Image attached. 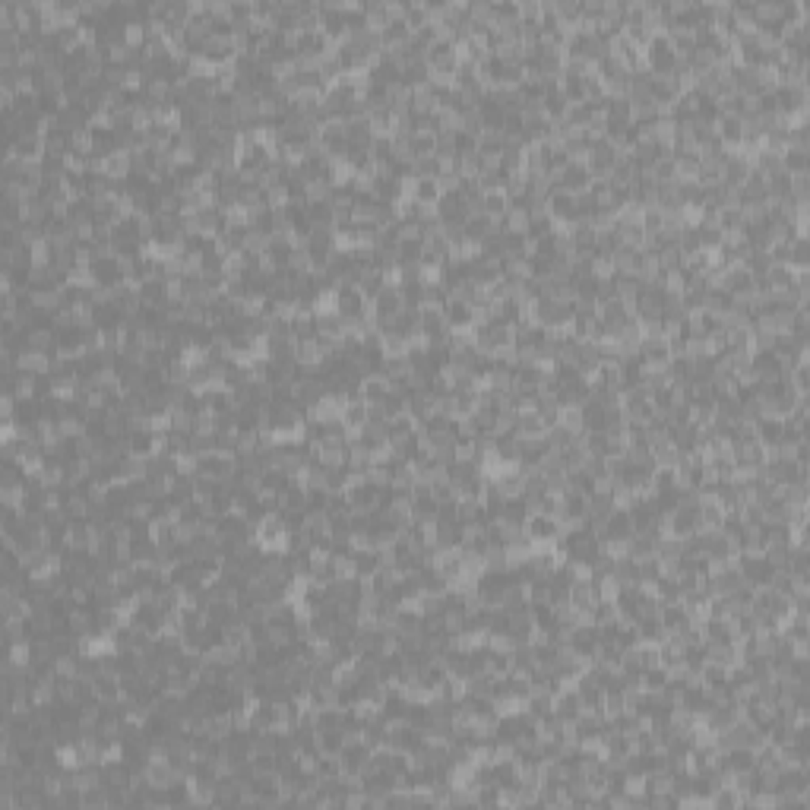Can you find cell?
Here are the masks:
<instances>
[{"label":"cell","mask_w":810,"mask_h":810,"mask_svg":"<svg viewBox=\"0 0 810 810\" xmlns=\"http://www.w3.org/2000/svg\"><path fill=\"white\" fill-rule=\"evenodd\" d=\"M307 250H335V228H311Z\"/></svg>","instance_id":"26"},{"label":"cell","mask_w":810,"mask_h":810,"mask_svg":"<svg viewBox=\"0 0 810 810\" xmlns=\"http://www.w3.org/2000/svg\"><path fill=\"white\" fill-rule=\"evenodd\" d=\"M579 709H583V700H579L577 690H557L554 694V712L561 718H577Z\"/></svg>","instance_id":"11"},{"label":"cell","mask_w":810,"mask_h":810,"mask_svg":"<svg viewBox=\"0 0 810 810\" xmlns=\"http://www.w3.org/2000/svg\"><path fill=\"white\" fill-rule=\"evenodd\" d=\"M295 766H298V776L301 779H317L320 776V754L317 750H301L295 756Z\"/></svg>","instance_id":"18"},{"label":"cell","mask_w":810,"mask_h":810,"mask_svg":"<svg viewBox=\"0 0 810 810\" xmlns=\"http://www.w3.org/2000/svg\"><path fill=\"white\" fill-rule=\"evenodd\" d=\"M329 194H333V184L323 178H311L307 180V202H329Z\"/></svg>","instance_id":"32"},{"label":"cell","mask_w":810,"mask_h":810,"mask_svg":"<svg viewBox=\"0 0 810 810\" xmlns=\"http://www.w3.org/2000/svg\"><path fill=\"white\" fill-rule=\"evenodd\" d=\"M623 706H627V696H623L621 687H608V690H601V696H599V712L608 718V722L621 716Z\"/></svg>","instance_id":"9"},{"label":"cell","mask_w":810,"mask_h":810,"mask_svg":"<svg viewBox=\"0 0 810 810\" xmlns=\"http://www.w3.org/2000/svg\"><path fill=\"white\" fill-rule=\"evenodd\" d=\"M592 583H595V592H599V601H614L617 592H621V583L614 577H601V579H592Z\"/></svg>","instance_id":"36"},{"label":"cell","mask_w":810,"mask_h":810,"mask_svg":"<svg viewBox=\"0 0 810 810\" xmlns=\"http://www.w3.org/2000/svg\"><path fill=\"white\" fill-rule=\"evenodd\" d=\"M561 428H567V430H583L585 428V421H583V408L579 405H561V421H557Z\"/></svg>","instance_id":"27"},{"label":"cell","mask_w":810,"mask_h":810,"mask_svg":"<svg viewBox=\"0 0 810 810\" xmlns=\"http://www.w3.org/2000/svg\"><path fill=\"white\" fill-rule=\"evenodd\" d=\"M674 174H678L681 184L700 178V156H681L674 158Z\"/></svg>","instance_id":"23"},{"label":"cell","mask_w":810,"mask_h":810,"mask_svg":"<svg viewBox=\"0 0 810 810\" xmlns=\"http://www.w3.org/2000/svg\"><path fill=\"white\" fill-rule=\"evenodd\" d=\"M510 206H513V202L506 200L503 190H491V194H484V196H481V212H484L488 218H494V222H500V218H503L506 212H510Z\"/></svg>","instance_id":"10"},{"label":"cell","mask_w":810,"mask_h":810,"mask_svg":"<svg viewBox=\"0 0 810 810\" xmlns=\"http://www.w3.org/2000/svg\"><path fill=\"white\" fill-rule=\"evenodd\" d=\"M257 16V0H228V19L231 23H250Z\"/></svg>","instance_id":"20"},{"label":"cell","mask_w":810,"mask_h":810,"mask_svg":"<svg viewBox=\"0 0 810 810\" xmlns=\"http://www.w3.org/2000/svg\"><path fill=\"white\" fill-rule=\"evenodd\" d=\"M355 561H351V551L349 554H333V579H355Z\"/></svg>","instance_id":"30"},{"label":"cell","mask_w":810,"mask_h":810,"mask_svg":"<svg viewBox=\"0 0 810 810\" xmlns=\"http://www.w3.org/2000/svg\"><path fill=\"white\" fill-rule=\"evenodd\" d=\"M570 605L579 608L583 614H592V608L599 605V592H595L592 579H573L570 583Z\"/></svg>","instance_id":"1"},{"label":"cell","mask_w":810,"mask_h":810,"mask_svg":"<svg viewBox=\"0 0 810 810\" xmlns=\"http://www.w3.org/2000/svg\"><path fill=\"white\" fill-rule=\"evenodd\" d=\"M101 785L108 791H117V788H127L130 785V766L121 760V763H105L101 766Z\"/></svg>","instance_id":"8"},{"label":"cell","mask_w":810,"mask_h":810,"mask_svg":"<svg viewBox=\"0 0 810 810\" xmlns=\"http://www.w3.org/2000/svg\"><path fill=\"white\" fill-rule=\"evenodd\" d=\"M456 140H459V130H437V156H459Z\"/></svg>","instance_id":"34"},{"label":"cell","mask_w":810,"mask_h":810,"mask_svg":"<svg viewBox=\"0 0 810 810\" xmlns=\"http://www.w3.org/2000/svg\"><path fill=\"white\" fill-rule=\"evenodd\" d=\"M696 234H700V247H722V231L716 225H696Z\"/></svg>","instance_id":"37"},{"label":"cell","mask_w":810,"mask_h":810,"mask_svg":"<svg viewBox=\"0 0 810 810\" xmlns=\"http://www.w3.org/2000/svg\"><path fill=\"white\" fill-rule=\"evenodd\" d=\"M351 561H355L358 579L377 577L380 573V548H358V551H351Z\"/></svg>","instance_id":"4"},{"label":"cell","mask_w":810,"mask_h":810,"mask_svg":"<svg viewBox=\"0 0 810 810\" xmlns=\"http://www.w3.org/2000/svg\"><path fill=\"white\" fill-rule=\"evenodd\" d=\"M421 250H424V241H399V263L421 260Z\"/></svg>","instance_id":"39"},{"label":"cell","mask_w":810,"mask_h":810,"mask_svg":"<svg viewBox=\"0 0 810 810\" xmlns=\"http://www.w3.org/2000/svg\"><path fill=\"white\" fill-rule=\"evenodd\" d=\"M383 355H390V358H402V355H408V339L399 333H386L383 335Z\"/></svg>","instance_id":"31"},{"label":"cell","mask_w":810,"mask_h":810,"mask_svg":"<svg viewBox=\"0 0 810 810\" xmlns=\"http://www.w3.org/2000/svg\"><path fill=\"white\" fill-rule=\"evenodd\" d=\"M342 421H345V428H364V421H367L364 399H349V402L342 405Z\"/></svg>","instance_id":"17"},{"label":"cell","mask_w":810,"mask_h":810,"mask_svg":"<svg viewBox=\"0 0 810 810\" xmlns=\"http://www.w3.org/2000/svg\"><path fill=\"white\" fill-rule=\"evenodd\" d=\"M437 218L444 222V225H450V222H466V200H462V194H440V200H437Z\"/></svg>","instance_id":"2"},{"label":"cell","mask_w":810,"mask_h":810,"mask_svg":"<svg viewBox=\"0 0 810 810\" xmlns=\"http://www.w3.org/2000/svg\"><path fill=\"white\" fill-rule=\"evenodd\" d=\"M57 678H79V652L73 655H57L54 658Z\"/></svg>","instance_id":"33"},{"label":"cell","mask_w":810,"mask_h":810,"mask_svg":"<svg viewBox=\"0 0 810 810\" xmlns=\"http://www.w3.org/2000/svg\"><path fill=\"white\" fill-rule=\"evenodd\" d=\"M437 500L430 497H412V522H434L437 519Z\"/></svg>","instance_id":"19"},{"label":"cell","mask_w":810,"mask_h":810,"mask_svg":"<svg viewBox=\"0 0 810 810\" xmlns=\"http://www.w3.org/2000/svg\"><path fill=\"white\" fill-rule=\"evenodd\" d=\"M766 551V526H750L740 532V554H763Z\"/></svg>","instance_id":"16"},{"label":"cell","mask_w":810,"mask_h":810,"mask_svg":"<svg viewBox=\"0 0 810 810\" xmlns=\"http://www.w3.org/2000/svg\"><path fill=\"white\" fill-rule=\"evenodd\" d=\"M687 399H690V402H709V399H716L712 380H687Z\"/></svg>","instance_id":"28"},{"label":"cell","mask_w":810,"mask_h":810,"mask_svg":"<svg viewBox=\"0 0 810 810\" xmlns=\"http://www.w3.org/2000/svg\"><path fill=\"white\" fill-rule=\"evenodd\" d=\"M437 522L440 526H459V513H456V500L437 506Z\"/></svg>","instance_id":"42"},{"label":"cell","mask_w":810,"mask_h":810,"mask_svg":"<svg viewBox=\"0 0 810 810\" xmlns=\"http://www.w3.org/2000/svg\"><path fill=\"white\" fill-rule=\"evenodd\" d=\"M307 222L313 228H333V206L329 202H311L307 206Z\"/></svg>","instance_id":"25"},{"label":"cell","mask_w":810,"mask_h":810,"mask_svg":"<svg viewBox=\"0 0 810 810\" xmlns=\"http://www.w3.org/2000/svg\"><path fill=\"white\" fill-rule=\"evenodd\" d=\"M105 178H111V180L130 178V152H127V149H117V152H111V156L105 158Z\"/></svg>","instance_id":"13"},{"label":"cell","mask_w":810,"mask_h":810,"mask_svg":"<svg viewBox=\"0 0 810 810\" xmlns=\"http://www.w3.org/2000/svg\"><path fill=\"white\" fill-rule=\"evenodd\" d=\"M184 323L187 326H206L209 323V304H184Z\"/></svg>","instance_id":"29"},{"label":"cell","mask_w":810,"mask_h":810,"mask_svg":"<svg viewBox=\"0 0 810 810\" xmlns=\"http://www.w3.org/2000/svg\"><path fill=\"white\" fill-rule=\"evenodd\" d=\"M295 361L301 367H320V361H323V342H320V335H307V339H298L295 345Z\"/></svg>","instance_id":"3"},{"label":"cell","mask_w":810,"mask_h":810,"mask_svg":"<svg viewBox=\"0 0 810 810\" xmlns=\"http://www.w3.org/2000/svg\"><path fill=\"white\" fill-rule=\"evenodd\" d=\"M589 172H585V165H577L570 162L567 168L561 172V187L567 190V194H579V190H589Z\"/></svg>","instance_id":"7"},{"label":"cell","mask_w":810,"mask_h":810,"mask_svg":"<svg viewBox=\"0 0 810 810\" xmlns=\"http://www.w3.org/2000/svg\"><path fill=\"white\" fill-rule=\"evenodd\" d=\"M434 500L437 503H450V500H456V488H453V481H434Z\"/></svg>","instance_id":"45"},{"label":"cell","mask_w":810,"mask_h":810,"mask_svg":"<svg viewBox=\"0 0 810 810\" xmlns=\"http://www.w3.org/2000/svg\"><path fill=\"white\" fill-rule=\"evenodd\" d=\"M500 168H503L506 174L522 172V152H516V149H503V152H500Z\"/></svg>","instance_id":"40"},{"label":"cell","mask_w":810,"mask_h":810,"mask_svg":"<svg viewBox=\"0 0 810 810\" xmlns=\"http://www.w3.org/2000/svg\"><path fill=\"white\" fill-rule=\"evenodd\" d=\"M364 424H386V415H383L380 402H367V421Z\"/></svg>","instance_id":"48"},{"label":"cell","mask_w":810,"mask_h":810,"mask_svg":"<svg viewBox=\"0 0 810 810\" xmlns=\"http://www.w3.org/2000/svg\"><path fill=\"white\" fill-rule=\"evenodd\" d=\"M127 497H130V503H146V500H152L149 497V481L143 478V481H130L127 484Z\"/></svg>","instance_id":"43"},{"label":"cell","mask_w":810,"mask_h":810,"mask_svg":"<svg viewBox=\"0 0 810 810\" xmlns=\"http://www.w3.org/2000/svg\"><path fill=\"white\" fill-rule=\"evenodd\" d=\"M519 19H541V0H519Z\"/></svg>","instance_id":"46"},{"label":"cell","mask_w":810,"mask_h":810,"mask_svg":"<svg viewBox=\"0 0 810 810\" xmlns=\"http://www.w3.org/2000/svg\"><path fill=\"white\" fill-rule=\"evenodd\" d=\"M76 326V313H73V307H57L54 311V329H70Z\"/></svg>","instance_id":"44"},{"label":"cell","mask_w":810,"mask_h":810,"mask_svg":"<svg viewBox=\"0 0 810 810\" xmlns=\"http://www.w3.org/2000/svg\"><path fill=\"white\" fill-rule=\"evenodd\" d=\"M791 178V200H807V190H810V174H788Z\"/></svg>","instance_id":"41"},{"label":"cell","mask_w":810,"mask_h":810,"mask_svg":"<svg viewBox=\"0 0 810 810\" xmlns=\"http://www.w3.org/2000/svg\"><path fill=\"white\" fill-rule=\"evenodd\" d=\"M121 478H124L127 484L149 478V453H130V456L121 462Z\"/></svg>","instance_id":"6"},{"label":"cell","mask_w":810,"mask_h":810,"mask_svg":"<svg viewBox=\"0 0 810 810\" xmlns=\"http://www.w3.org/2000/svg\"><path fill=\"white\" fill-rule=\"evenodd\" d=\"M415 202H437L440 200V187H437V178H418L412 190Z\"/></svg>","instance_id":"21"},{"label":"cell","mask_w":810,"mask_h":810,"mask_svg":"<svg viewBox=\"0 0 810 810\" xmlns=\"http://www.w3.org/2000/svg\"><path fill=\"white\" fill-rule=\"evenodd\" d=\"M386 393H390V380L383 374H371L361 380V399H364V402H380Z\"/></svg>","instance_id":"15"},{"label":"cell","mask_w":810,"mask_h":810,"mask_svg":"<svg viewBox=\"0 0 810 810\" xmlns=\"http://www.w3.org/2000/svg\"><path fill=\"white\" fill-rule=\"evenodd\" d=\"M782 172L785 174H810V152L807 149H785V152H782Z\"/></svg>","instance_id":"12"},{"label":"cell","mask_w":810,"mask_h":810,"mask_svg":"<svg viewBox=\"0 0 810 810\" xmlns=\"http://www.w3.org/2000/svg\"><path fill=\"white\" fill-rule=\"evenodd\" d=\"M149 19L152 23H168V0H152L149 3Z\"/></svg>","instance_id":"47"},{"label":"cell","mask_w":810,"mask_h":810,"mask_svg":"<svg viewBox=\"0 0 810 810\" xmlns=\"http://www.w3.org/2000/svg\"><path fill=\"white\" fill-rule=\"evenodd\" d=\"M35 377L39 374H25V371H19V374L13 377V386H10L7 393H13L19 402H23V399H35Z\"/></svg>","instance_id":"24"},{"label":"cell","mask_w":810,"mask_h":810,"mask_svg":"<svg viewBox=\"0 0 810 810\" xmlns=\"http://www.w3.org/2000/svg\"><path fill=\"white\" fill-rule=\"evenodd\" d=\"M289 269H291V273H311V253H307V247H295V250H291Z\"/></svg>","instance_id":"38"},{"label":"cell","mask_w":810,"mask_h":810,"mask_svg":"<svg viewBox=\"0 0 810 810\" xmlns=\"http://www.w3.org/2000/svg\"><path fill=\"white\" fill-rule=\"evenodd\" d=\"M172 500H178V503H187V500H196L194 475H174V478H172Z\"/></svg>","instance_id":"22"},{"label":"cell","mask_w":810,"mask_h":810,"mask_svg":"<svg viewBox=\"0 0 810 810\" xmlns=\"http://www.w3.org/2000/svg\"><path fill=\"white\" fill-rule=\"evenodd\" d=\"M25 349L32 351H57V329L54 326H35L25 329Z\"/></svg>","instance_id":"5"},{"label":"cell","mask_w":810,"mask_h":810,"mask_svg":"<svg viewBox=\"0 0 810 810\" xmlns=\"http://www.w3.org/2000/svg\"><path fill=\"white\" fill-rule=\"evenodd\" d=\"M738 804H740V795H738V788H731V785H722L716 795L709 798V807H738Z\"/></svg>","instance_id":"35"},{"label":"cell","mask_w":810,"mask_h":810,"mask_svg":"<svg viewBox=\"0 0 810 810\" xmlns=\"http://www.w3.org/2000/svg\"><path fill=\"white\" fill-rule=\"evenodd\" d=\"M529 212H526V206L522 202H513L510 206V212L503 216V231L510 234H529Z\"/></svg>","instance_id":"14"}]
</instances>
